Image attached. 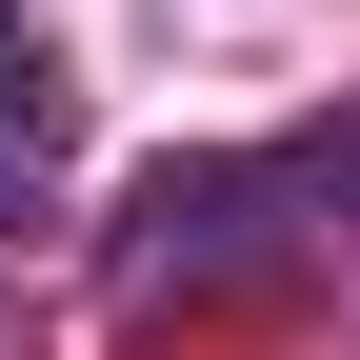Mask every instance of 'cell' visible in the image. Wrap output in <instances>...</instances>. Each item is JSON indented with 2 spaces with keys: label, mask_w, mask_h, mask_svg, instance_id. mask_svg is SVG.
<instances>
[{
  "label": "cell",
  "mask_w": 360,
  "mask_h": 360,
  "mask_svg": "<svg viewBox=\"0 0 360 360\" xmlns=\"http://www.w3.org/2000/svg\"><path fill=\"white\" fill-rule=\"evenodd\" d=\"M20 120H40V101H20V0H0V141H20Z\"/></svg>",
  "instance_id": "obj_1"
}]
</instances>
